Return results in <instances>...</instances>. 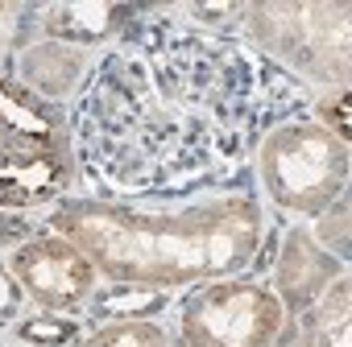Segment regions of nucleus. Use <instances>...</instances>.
Listing matches in <instances>:
<instances>
[{"label":"nucleus","instance_id":"obj_7","mask_svg":"<svg viewBox=\"0 0 352 347\" xmlns=\"http://www.w3.org/2000/svg\"><path fill=\"white\" fill-rule=\"evenodd\" d=\"M71 187V149H9L0 145V203L38 207Z\"/></svg>","mask_w":352,"mask_h":347},{"label":"nucleus","instance_id":"obj_10","mask_svg":"<svg viewBox=\"0 0 352 347\" xmlns=\"http://www.w3.org/2000/svg\"><path fill=\"white\" fill-rule=\"evenodd\" d=\"M133 17H137L133 5H46L38 9L42 34H50L63 46L104 42L108 34H120Z\"/></svg>","mask_w":352,"mask_h":347},{"label":"nucleus","instance_id":"obj_8","mask_svg":"<svg viewBox=\"0 0 352 347\" xmlns=\"http://www.w3.org/2000/svg\"><path fill=\"white\" fill-rule=\"evenodd\" d=\"M336 269H340L336 256L327 248H319L302 228H294V232H286L282 252L274 261V285H278L274 298L282 302V310H290L298 318L327 294V285L336 281Z\"/></svg>","mask_w":352,"mask_h":347},{"label":"nucleus","instance_id":"obj_14","mask_svg":"<svg viewBox=\"0 0 352 347\" xmlns=\"http://www.w3.org/2000/svg\"><path fill=\"white\" fill-rule=\"evenodd\" d=\"M79 347H170L162 326L153 322H108Z\"/></svg>","mask_w":352,"mask_h":347},{"label":"nucleus","instance_id":"obj_16","mask_svg":"<svg viewBox=\"0 0 352 347\" xmlns=\"http://www.w3.org/2000/svg\"><path fill=\"white\" fill-rule=\"evenodd\" d=\"M336 211L319 224V232H323V240H327V248L344 261L348 256V195H340L336 203H331Z\"/></svg>","mask_w":352,"mask_h":347},{"label":"nucleus","instance_id":"obj_2","mask_svg":"<svg viewBox=\"0 0 352 347\" xmlns=\"http://www.w3.org/2000/svg\"><path fill=\"white\" fill-rule=\"evenodd\" d=\"M50 224L104 277L129 285H195L253 265L261 244V211L253 199H212L183 211H137L120 203L71 199Z\"/></svg>","mask_w":352,"mask_h":347},{"label":"nucleus","instance_id":"obj_18","mask_svg":"<svg viewBox=\"0 0 352 347\" xmlns=\"http://www.w3.org/2000/svg\"><path fill=\"white\" fill-rule=\"evenodd\" d=\"M17 302H21V289L13 285V277H9L5 269H0V314H13Z\"/></svg>","mask_w":352,"mask_h":347},{"label":"nucleus","instance_id":"obj_4","mask_svg":"<svg viewBox=\"0 0 352 347\" xmlns=\"http://www.w3.org/2000/svg\"><path fill=\"white\" fill-rule=\"evenodd\" d=\"M257 157L274 203L286 211L323 215L340 195H348V145L319 120L302 116L270 128L257 145Z\"/></svg>","mask_w":352,"mask_h":347},{"label":"nucleus","instance_id":"obj_3","mask_svg":"<svg viewBox=\"0 0 352 347\" xmlns=\"http://www.w3.org/2000/svg\"><path fill=\"white\" fill-rule=\"evenodd\" d=\"M241 34L274 67H290L315 83L348 87L352 25L348 5H241Z\"/></svg>","mask_w":352,"mask_h":347},{"label":"nucleus","instance_id":"obj_5","mask_svg":"<svg viewBox=\"0 0 352 347\" xmlns=\"http://www.w3.org/2000/svg\"><path fill=\"white\" fill-rule=\"evenodd\" d=\"M286 310L261 281H216L183 310V339L191 347H274L282 339Z\"/></svg>","mask_w":352,"mask_h":347},{"label":"nucleus","instance_id":"obj_15","mask_svg":"<svg viewBox=\"0 0 352 347\" xmlns=\"http://www.w3.org/2000/svg\"><path fill=\"white\" fill-rule=\"evenodd\" d=\"M21 339L38 343V347H58V343H71L75 339V322L71 318H25L17 326Z\"/></svg>","mask_w":352,"mask_h":347},{"label":"nucleus","instance_id":"obj_12","mask_svg":"<svg viewBox=\"0 0 352 347\" xmlns=\"http://www.w3.org/2000/svg\"><path fill=\"white\" fill-rule=\"evenodd\" d=\"M87 67V54L79 46H63V42H46V46H30L17 58V83L30 95H67L79 75Z\"/></svg>","mask_w":352,"mask_h":347},{"label":"nucleus","instance_id":"obj_11","mask_svg":"<svg viewBox=\"0 0 352 347\" xmlns=\"http://www.w3.org/2000/svg\"><path fill=\"white\" fill-rule=\"evenodd\" d=\"M348 306H352V294H348V277H336L327 285V294L294 318L290 335H286V347H352V322H348Z\"/></svg>","mask_w":352,"mask_h":347},{"label":"nucleus","instance_id":"obj_1","mask_svg":"<svg viewBox=\"0 0 352 347\" xmlns=\"http://www.w3.org/2000/svg\"><path fill=\"white\" fill-rule=\"evenodd\" d=\"M307 108V87L236 38L137 9L75 104V153L112 195L179 199L245 178L270 124Z\"/></svg>","mask_w":352,"mask_h":347},{"label":"nucleus","instance_id":"obj_17","mask_svg":"<svg viewBox=\"0 0 352 347\" xmlns=\"http://www.w3.org/2000/svg\"><path fill=\"white\" fill-rule=\"evenodd\" d=\"M323 116H327V124H323V128H327L331 136H340V141L348 145V87H344V91L336 95V104H331V108H327Z\"/></svg>","mask_w":352,"mask_h":347},{"label":"nucleus","instance_id":"obj_19","mask_svg":"<svg viewBox=\"0 0 352 347\" xmlns=\"http://www.w3.org/2000/svg\"><path fill=\"white\" fill-rule=\"evenodd\" d=\"M30 236V224L25 219H0V244H17Z\"/></svg>","mask_w":352,"mask_h":347},{"label":"nucleus","instance_id":"obj_13","mask_svg":"<svg viewBox=\"0 0 352 347\" xmlns=\"http://www.w3.org/2000/svg\"><path fill=\"white\" fill-rule=\"evenodd\" d=\"M166 302V289H153V285H108L96 294L91 302V314L96 318H120V322H141L145 314L162 310Z\"/></svg>","mask_w":352,"mask_h":347},{"label":"nucleus","instance_id":"obj_6","mask_svg":"<svg viewBox=\"0 0 352 347\" xmlns=\"http://www.w3.org/2000/svg\"><path fill=\"white\" fill-rule=\"evenodd\" d=\"M13 273L21 289L50 306V310H71L91 294L96 265L63 236H38L13 252Z\"/></svg>","mask_w":352,"mask_h":347},{"label":"nucleus","instance_id":"obj_9","mask_svg":"<svg viewBox=\"0 0 352 347\" xmlns=\"http://www.w3.org/2000/svg\"><path fill=\"white\" fill-rule=\"evenodd\" d=\"M0 145L9 149H71L63 116L34 99L21 83L0 75Z\"/></svg>","mask_w":352,"mask_h":347}]
</instances>
